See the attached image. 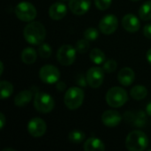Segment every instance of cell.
I'll return each mask as SVG.
<instances>
[{
  "instance_id": "cb8c5ba5",
  "label": "cell",
  "mask_w": 151,
  "mask_h": 151,
  "mask_svg": "<svg viewBox=\"0 0 151 151\" xmlns=\"http://www.w3.org/2000/svg\"><path fill=\"white\" fill-rule=\"evenodd\" d=\"M0 88H1V98L6 99L10 97L13 93V86L11 82L7 81H2L0 82Z\"/></svg>"
},
{
  "instance_id": "e0dca14e",
  "label": "cell",
  "mask_w": 151,
  "mask_h": 151,
  "mask_svg": "<svg viewBox=\"0 0 151 151\" xmlns=\"http://www.w3.org/2000/svg\"><path fill=\"white\" fill-rule=\"evenodd\" d=\"M83 150L86 151H103L105 150V145L100 139L91 137L85 142Z\"/></svg>"
},
{
  "instance_id": "4fadbf2b",
  "label": "cell",
  "mask_w": 151,
  "mask_h": 151,
  "mask_svg": "<svg viewBox=\"0 0 151 151\" xmlns=\"http://www.w3.org/2000/svg\"><path fill=\"white\" fill-rule=\"evenodd\" d=\"M122 118L121 115L114 110L105 111L102 115V122L108 127H115L119 125Z\"/></svg>"
},
{
  "instance_id": "5b68a950",
  "label": "cell",
  "mask_w": 151,
  "mask_h": 151,
  "mask_svg": "<svg viewBox=\"0 0 151 151\" xmlns=\"http://www.w3.org/2000/svg\"><path fill=\"white\" fill-rule=\"evenodd\" d=\"M55 106V102L53 97L43 92L36 91L34 98V107L40 113H49Z\"/></svg>"
},
{
  "instance_id": "83f0119b",
  "label": "cell",
  "mask_w": 151,
  "mask_h": 151,
  "mask_svg": "<svg viewBox=\"0 0 151 151\" xmlns=\"http://www.w3.org/2000/svg\"><path fill=\"white\" fill-rule=\"evenodd\" d=\"M75 49H76L78 53H81V54L86 53L88 50V49H89V42H88V41L87 39H85V38L79 40L76 42Z\"/></svg>"
},
{
  "instance_id": "74e56055",
  "label": "cell",
  "mask_w": 151,
  "mask_h": 151,
  "mask_svg": "<svg viewBox=\"0 0 151 151\" xmlns=\"http://www.w3.org/2000/svg\"><path fill=\"white\" fill-rule=\"evenodd\" d=\"M2 151H15V150H13V149H4Z\"/></svg>"
},
{
  "instance_id": "ac0fdd59",
  "label": "cell",
  "mask_w": 151,
  "mask_h": 151,
  "mask_svg": "<svg viewBox=\"0 0 151 151\" xmlns=\"http://www.w3.org/2000/svg\"><path fill=\"white\" fill-rule=\"evenodd\" d=\"M33 91L32 90H23L19 93H18L14 98V104L15 105L19 107H23L28 104L33 97Z\"/></svg>"
},
{
  "instance_id": "d6986e66",
  "label": "cell",
  "mask_w": 151,
  "mask_h": 151,
  "mask_svg": "<svg viewBox=\"0 0 151 151\" xmlns=\"http://www.w3.org/2000/svg\"><path fill=\"white\" fill-rule=\"evenodd\" d=\"M20 57H21L22 62H24L27 65H31L36 61L37 52L35 51V49L28 47V48H26L22 50Z\"/></svg>"
},
{
  "instance_id": "8992f818",
  "label": "cell",
  "mask_w": 151,
  "mask_h": 151,
  "mask_svg": "<svg viewBox=\"0 0 151 151\" xmlns=\"http://www.w3.org/2000/svg\"><path fill=\"white\" fill-rule=\"evenodd\" d=\"M15 14L17 18L24 22L33 21L37 14L35 7L29 2H20L15 7Z\"/></svg>"
},
{
  "instance_id": "f546056e",
  "label": "cell",
  "mask_w": 151,
  "mask_h": 151,
  "mask_svg": "<svg viewBox=\"0 0 151 151\" xmlns=\"http://www.w3.org/2000/svg\"><path fill=\"white\" fill-rule=\"evenodd\" d=\"M94 1L96 8L101 11L107 10L112 3V0H94Z\"/></svg>"
},
{
  "instance_id": "5bb4252c",
  "label": "cell",
  "mask_w": 151,
  "mask_h": 151,
  "mask_svg": "<svg viewBox=\"0 0 151 151\" xmlns=\"http://www.w3.org/2000/svg\"><path fill=\"white\" fill-rule=\"evenodd\" d=\"M122 26L123 27L130 33H135L137 32L141 27V22L140 19L132 13L126 14L122 19Z\"/></svg>"
},
{
  "instance_id": "e575fe53",
  "label": "cell",
  "mask_w": 151,
  "mask_h": 151,
  "mask_svg": "<svg viewBox=\"0 0 151 151\" xmlns=\"http://www.w3.org/2000/svg\"><path fill=\"white\" fill-rule=\"evenodd\" d=\"M146 112H147V114H148L149 116H150L151 117V102L147 104V107H146Z\"/></svg>"
},
{
  "instance_id": "f35d334b",
  "label": "cell",
  "mask_w": 151,
  "mask_h": 151,
  "mask_svg": "<svg viewBox=\"0 0 151 151\" xmlns=\"http://www.w3.org/2000/svg\"><path fill=\"white\" fill-rule=\"evenodd\" d=\"M60 1H62V2H66V1H68V0H60Z\"/></svg>"
},
{
  "instance_id": "4dcf8cb0",
  "label": "cell",
  "mask_w": 151,
  "mask_h": 151,
  "mask_svg": "<svg viewBox=\"0 0 151 151\" xmlns=\"http://www.w3.org/2000/svg\"><path fill=\"white\" fill-rule=\"evenodd\" d=\"M76 83L80 86V87H86L88 84L87 81V78L83 75V74H79L76 78Z\"/></svg>"
},
{
  "instance_id": "3957f363",
  "label": "cell",
  "mask_w": 151,
  "mask_h": 151,
  "mask_svg": "<svg viewBox=\"0 0 151 151\" xmlns=\"http://www.w3.org/2000/svg\"><path fill=\"white\" fill-rule=\"evenodd\" d=\"M84 100V91L78 87H72L65 92L64 102L65 106L71 110L74 111L80 108Z\"/></svg>"
},
{
  "instance_id": "277c9868",
  "label": "cell",
  "mask_w": 151,
  "mask_h": 151,
  "mask_svg": "<svg viewBox=\"0 0 151 151\" xmlns=\"http://www.w3.org/2000/svg\"><path fill=\"white\" fill-rule=\"evenodd\" d=\"M106 102L112 108L123 106L128 101L127 92L120 87L111 88L106 94Z\"/></svg>"
},
{
  "instance_id": "8fae6325",
  "label": "cell",
  "mask_w": 151,
  "mask_h": 151,
  "mask_svg": "<svg viewBox=\"0 0 151 151\" xmlns=\"http://www.w3.org/2000/svg\"><path fill=\"white\" fill-rule=\"evenodd\" d=\"M46 130V123L43 119L40 118H34L27 124V131L29 134L35 138H39L45 134Z\"/></svg>"
},
{
  "instance_id": "9a60e30c",
  "label": "cell",
  "mask_w": 151,
  "mask_h": 151,
  "mask_svg": "<svg viewBox=\"0 0 151 151\" xmlns=\"http://www.w3.org/2000/svg\"><path fill=\"white\" fill-rule=\"evenodd\" d=\"M67 13V7L62 2H56L49 8V15L54 20L62 19Z\"/></svg>"
},
{
  "instance_id": "9c48e42d",
  "label": "cell",
  "mask_w": 151,
  "mask_h": 151,
  "mask_svg": "<svg viewBox=\"0 0 151 151\" xmlns=\"http://www.w3.org/2000/svg\"><path fill=\"white\" fill-rule=\"evenodd\" d=\"M86 78L88 85L92 88H99L104 80V70L98 66L91 67L88 70L86 73Z\"/></svg>"
},
{
  "instance_id": "836d02e7",
  "label": "cell",
  "mask_w": 151,
  "mask_h": 151,
  "mask_svg": "<svg viewBox=\"0 0 151 151\" xmlns=\"http://www.w3.org/2000/svg\"><path fill=\"white\" fill-rule=\"evenodd\" d=\"M5 121H6L5 116L4 115V113H0V129H1V130H2V129L4 128V127Z\"/></svg>"
},
{
  "instance_id": "6da1fadb",
  "label": "cell",
  "mask_w": 151,
  "mask_h": 151,
  "mask_svg": "<svg viewBox=\"0 0 151 151\" xmlns=\"http://www.w3.org/2000/svg\"><path fill=\"white\" fill-rule=\"evenodd\" d=\"M25 40L32 45H40L46 36V29L39 21H32L27 24L23 31Z\"/></svg>"
},
{
  "instance_id": "7402d4cb",
  "label": "cell",
  "mask_w": 151,
  "mask_h": 151,
  "mask_svg": "<svg viewBox=\"0 0 151 151\" xmlns=\"http://www.w3.org/2000/svg\"><path fill=\"white\" fill-rule=\"evenodd\" d=\"M89 58H90V60L96 65H101L104 63L106 59L104 53L103 52V50L99 49H93L90 51Z\"/></svg>"
},
{
  "instance_id": "603a6c76",
  "label": "cell",
  "mask_w": 151,
  "mask_h": 151,
  "mask_svg": "<svg viewBox=\"0 0 151 151\" xmlns=\"http://www.w3.org/2000/svg\"><path fill=\"white\" fill-rule=\"evenodd\" d=\"M85 137H86V134L82 131L77 130V129L71 131L68 134L69 142L73 144H80L83 142V141L85 140Z\"/></svg>"
},
{
  "instance_id": "4316f807",
  "label": "cell",
  "mask_w": 151,
  "mask_h": 151,
  "mask_svg": "<svg viewBox=\"0 0 151 151\" xmlns=\"http://www.w3.org/2000/svg\"><path fill=\"white\" fill-rule=\"evenodd\" d=\"M83 36L88 41H95L99 36V31L95 27H88L84 31Z\"/></svg>"
},
{
  "instance_id": "7a4b0ae2",
  "label": "cell",
  "mask_w": 151,
  "mask_h": 151,
  "mask_svg": "<svg viewBox=\"0 0 151 151\" xmlns=\"http://www.w3.org/2000/svg\"><path fill=\"white\" fill-rule=\"evenodd\" d=\"M149 145V139L145 133L140 130L132 131L126 139V147L130 151H143Z\"/></svg>"
},
{
  "instance_id": "ab89813d",
  "label": "cell",
  "mask_w": 151,
  "mask_h": 151,
  "mask_svg": "<svg viewBox=\"0 0 151 151\" xmlns=\"http://www.w3.org/2000/svg\"><path fill=\"white\" fill-rule=\"evenodd\" d=\"M132 1H139V0H132Z\"/></svg>"
},
{
  "instance_id": "ffe728a7",
  "label": "cell",
  "mask_w": 151,
  "mask_h": 151,
  "mask_svg": "<svg viewBox=\"0 0 151 151\" xmlns=\"http://www.w3.org/2000/svg\"><path fill=\"white\" fill-rule=\"evenodd\" d=\"M130 95L132 96L133 99L140 101L144 99L147 95H148V90L146 88L145 86L142 85H136L134 88H132L131 91H130Z\"/></svg>"
},
{
  "instance_id": "7c38bea8",
  "label": "cell",
  "mask_w": 151,
  "mask_h": 151,
  "mask_svg": "<svg viewBox=\"0 0 151 151\" xmlns=\"http://www.w3.org/2000/svg\"><path fill=\"white\" fill-rule=\"evenodd\" d=\"M69 9L75 15H83L88 12L91 0H69Z\"/></svg>"
},
{
  "instance_id": "1f68e13d",
  "label": "cell",
  "mask_w": 151,
  "mask_h": 151,
  "mask_svg": "<svg viewBox=\"0 0 151 151\" xmlns=\"http://www.w3.org/2000/svg\"><path fill=\"white\" fill-rule=\"evenodd\" d=\"M143 34L144 35L149 38V39H151V24H147L144 26L143 27Z\"/></svg>"
},
{
  "instance_id": "ba28073f",
  "label": "cell",
  "mask_w": 151,
  "mask_h": 151,
  "mask_svg": "<svg viewBox=\"0 0 151 151\" xmlns=\"http://www.w3.org/2000/svg\"><path fill=\"white\" fill-rule=\"evenodd\" d=\"M39 77L46 84H55L60 79V72L53 65H45L40 69Z\"/></svg>"
},
{
  "instance_id": "30bf717a",
  "label": "cell",
  "mask_w": 151,
  "mask_h": 151,
  "mask_svg": "<svg viewBox=\"0 0 151 151\" xmlns=\"http://www.w3.org/2000/svg\"><path fill=\"white\" fill-rule=\"evenodd\" d=\"M119 27V19L113 14L105 15L99 22V30L104 35L113 34Z\"/></svg>"
},
{
  "instance_id": "d6a6232c",
  "label": "cell",
  "mask_w": 151,
  "mask_h": 151,
  "mask_svg": "<svg viewBox=\"0 0 151 151\" xmlns=\"http://www.w3.org/2000/svg\"><path fill=\"white\" fill-rule=\"evenodd\" d=\"M66 88V84L63 81H58L56 83V88L58 90V91H64Z\"/></svg>"
},
{
  "instance_id": "d590c367",
  "label": "cell",
  "mask_w": 151,
  "mask_h": 151,
  "mask_svg": "<svg viewBox=\"0 0 151 151\" xmlns=\"http://www.w3.org/2000/svg\"><path fill=\"white\" fill-rule=\"evenodd\" d=\"M146 58H147V60L148 62L151 65V49H150L148 51H147V54H146Z\"/></svg>"
},
{
  "instance_id": "2e32d148",
  "label": "cell",
  "mask_w": 151,
  "mask_h": 151,
  "mask_svg": "<svg viewBox=\"0 0 151 151\" xmlns=\"http://www.w3.org/2000/svg\"><path fill=\"white\" fill-rule=\"evenodd\" d=\"M135 79V74L134 72L133 71V69H131L130 67H124L122 68L119 74H118V80L119 82L123 85V86H130Z\"/></svg>"
},
{
  "instance_id": "484cf974",
  "label": "cell",
  "mask_w": 151,
  "mask_h": 151,
  "mask_svg": "<svg viewBox=\"0 0 151 151\" xmlns=\"http://www.w3.org/2000/svg\"><path fill=\"white\" fill-rule=\"evenodd\" d=\"M38 53L41 58H48L51 56L52 53V49L51 47L45 42H42L39 47H38Z\"/></svg>"
},
{
  "instance_id": "52a82bcc",
  "label": "cell",
  "mask_w": 151,
  "mask_h": 151,
  "mask_svg": "<svg viewBox=\"0 0 151 151\" xmlns=\"http://www.w3.org/2000/svg\"><path fill=\"white\" fill-rule=\"evenodd\" d=\"M77 50L74 47L70 44H64L62 45L57 53V58L60 65L68 66L71 65L76 58Z\"/></svg>"
},
{
  "instance_id": "44dd1931",
  "label": "cell",
  "mask_w": 151,
  "mask_h": 151,
  "mask_svg": "<svg viewBox=\"0 0 151 151\" xmlns=\"http://www.w3.org/2000/svg\"><path fill=\"white\" fill-rule=\"evenodd\" d=\"M131 123L133 124V126H134L136 127H145L147 124V114L142 111L134 112Z\"/></svg>"
},
{
  "instance_id": "8d00e7d4",
  "label": "cell",
  "mask_w": 151,
  "mask_h": 151,
  "mask_svg": "<svg viewBox=\"0 0 151 151\" xmlns=\"http://www.w3.org/2000/svg\"><path fill=\"white\" fill-rule=\"evenodd\" d=\"M0 68H1V71H0V76H1L3 74V72H4V64L2 61L0 62Z\"/></svg>"
},
{
  "instance_id": "d4e9b609",
  "label": "cell",
  "mask_w": 151,
  "mask_h": 151,
  "mask_svg": "<svg viewBox=\"0 0 151 151\" xmlns=\"http://www.w3.org/2000/svg\"><path fill=\"white\" fill-rule=\"evenodd\" d=\"M139 16L142 20L151 19V0L142 4L139 10Z\"/></svg>"
},
{
  "instance_id": "f1b7e54d",
  "label": "cell",
  "mask_w": 151,
  "mask_h": 151,
  "mask_svg": "<svg viewBox=\"0 0 151 151\" xmlns=\"http://www.w3.org/2000/svg\"><path fill=\"white\" fill-rule=\"evenodd\" d=\"M117 66H118V64L114 59H109L104 62L103 69L107 73H113L117 69Z\"/></svg>"
}]
</instances>
